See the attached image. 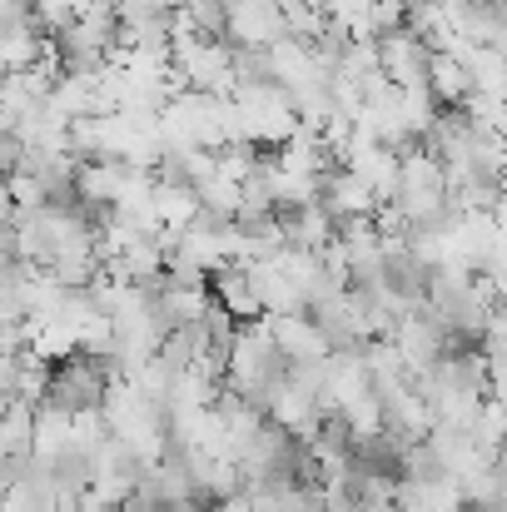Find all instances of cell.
<instances>
[{"label":"cell","mask_w":507,"mask_h":512,"mask_svg":"<svg viewBox=\"0 0 507 512\" xmlns=\"http://www.w3.org/2000/svg\"><path fill=\"white\" fill-rule=\"evenodd\" d=\"M209 512H249V498H244V493H229V498H219Z\"/></svg>","instance_id":"6da1fadb"}]
</instances>
